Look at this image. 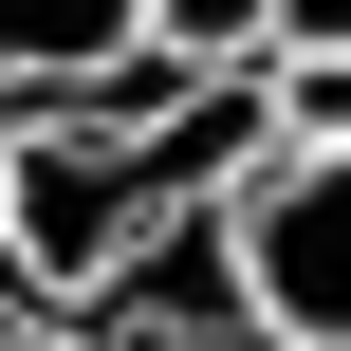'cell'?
Returning a JSON list of instances; mask_svg holds the SVG:
<instances>
[{"instance_id":"7","label":"cell","mask_w":351,"mask_h":351,"mask_svg":"<svg viewBox=\"0 0 351 351\" xmlns=\"http://www.w3.org/2000/svg\"><path fill=\"white\" fill-rule=\"evenodd\" d=\"M0 351H111L93 315H56V296H0Z\"/></svg>"},{"instance_id":"3","label":"cell","mask_w":351,"mask_h":351,"mask_svg":"<svg viewBox=\"0 0 351 351\" xmlns=\"http://www.w3.org/2000/svg\"><path fill=\"white\" fill-rule=\"evenodd\" d=\"M111 56H148L130 0H0V111H56V93L111 74Z\"/></svg>"},{"instance_id":"8","label":"cell","mask_w":351,"mask_h":351,"mask_svg":"<svg viewBox=\"0 0 351 351\" xmlns=\"http://www.w3.org/2000/svg\"><path fill=\"white\" fill-rule=\"evenodd\" d=\"M130 351H278L259 315H222V333H130Z\"/></svg>"},{"instance_id":"9","label":"cell","mask_w":351,"mask_h":351,"mask_svg":"<svg viewBox=\"0 0 351 351\" xmlns=\"http://www.w3.org/2000/svg\"><path fill=\"white\" fill-rule=\"evenodd\" d=\"M0 296H19V259H0Z\"/></svg>"},{"instance_id":"2","label":"cell","mask_w":351,"mask_h":351,"mask_svg":"<svg viewBox=\"0 0 351 351\" xmlns=\"http://www.w3.org/2000/svg\"><path fill=\"white\" fill-rule=\"evenodd\" d=\"M222 278L278 351H351V167L333 148H259L222 185Z\"/></svg>"},{"instance_id":"5","label":"cell","mask_w":351,"mask_h":351,"mask_svg":"<svg viewBox=\"0 0 351 351\" xmlns=\"http://www.w3.org/2000/svg\"><path fill=\"white\" fill-rule=\"evenodd\" d=\"M148 56H259V0H130Z\"/></svg>"},{"instance_id":"1","label":"cell","mask_w":351,"mask_h":351,"mask_svg":"<svg viewBox=\"0 0 351 351\" xmlns=\"http://www.w3.org/2000/svg\"><path fill=\"white\" fill-rule=\"evenodd\" d=\"M278 148L259 111V56H111L74 74L56 111H0V259L19 296H111L167 222H204L241 167Z\"/></svg>"},{"instance_id":"4","label":"cell","mask_w":351,"mask_h":351,"mask_svg":"<svg viewBox=\"0 0 351 351\" xmlns=\"http://www.w3.org/2000/svg\"><path fill=\"white\" fill-rule=\"evenodd\" d=\"M259 111H278V148H333L351 167V56H259Z\"/></svg>"},{"instance_id":"6","label":"cell","mask_w":351,"mask_h":351,"mask_svg":"<svg viewBox=\"0 0 351 351\" xmlns=\"http://www.w3.org/2000/svg\"><path fill=\"white\" fill-rule=\"evenodd\" d=\"M259 56H351V0H259Z\"/></svg>"}]
</instances>
